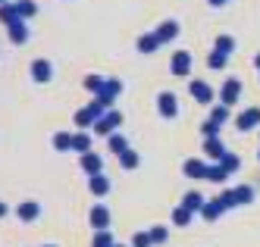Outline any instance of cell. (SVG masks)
Returning <instances> with one entry per match:
<instances>
[{"label": "cell", "mask_w": 260, "mask_h": 247, "mask_svg": "<svg viewBox=\"0 0 260 247\" xmlns=\"http://www.w3.org/2000/svg\"><path fill=\"white\" fill-rule=\"evenodd\" d=\"M213 4H222V0H213Z\"/></svg>", "instance_id": "15"}, {"label": "cell", "mask_w": 260, "mask_h": 247, "mask_svg": "<svg viewBox=\"0 0 260 247\" xmlns=\"http://www.w3.org/2000/svg\"><path fill=\"white\" fill-rule=\"evenodd\" d=\"M235 94H238V82H229V88H226V97H222V100H235Z\"/></svg>", "instance_id": "7"}, {"label": "cell", "mask_w": 260, "mask_h": 247, "mask_svg": "<svg viewBox=\"0 0 260 247\" xmlns=\"http://www.w3.org/2000/svg\"><path fill=\"white\" fill-rule=\"evenodd\" d=\"M31 69H35V79H38V82H44V79H50V63H44V60H38V63H35Z\"/></svg>", "instance_id": "2"}, {"label": "cell", "mask_w": 260, "mask_h": 247, "mask_svg": "<svg viewBox=\"0 0 260 247\" xmlns=\"http://www.w3.org/2000/svg\"><path fill=\"white\" fill-rule=\"evenodd\" d=\"M113 150H125V141L122 138H113Z\"/></svg>", "instance_id": "14"}, {"label": "cell", "mask_w": 260, "mask_h": 247, "mask_svg": "<svg viewBox=\"0 0 260 247\" xmlns=\"http://www.w3.org/2000/svg\"><path fill=\"white\" fill-rule=\"evenodd\" d=\"M173 66H176V69H179V75H182L185 69H188V53H179V56H176V63H173Z\"/></svg>", "instance_id": "5"}, {"label": "cell", "mask_w": 260, "mask_h": 247, "mask_svg": "<svg viewBox=\"0 0 260 247\" xmlns=\"http://www.w3.org/2000/svg\"><path fill=\"white\" fill-rule=\"evenodd\" d=\"M191 94H194L198 100H210V88L204 85V82H194V85H191Z\"/></svg>", "instance_id": "3"}, {"label": "cell", "mask_w": 260, "mask_h": 247, "mask_svg": "<svg viewBox=\"0 0 260 247\" xmlns=\"http://www.w3.org/2000/svg\"><path fill=\"white\" fill-rule=\"evenodd\" d=\"M157 44V38H141V50H154Z\"/></svg>", "instance_id": "9"}, {"label": "cell", "mask_w": 260, "mask_h": 247, "mask_svg": "<svg viewBox=\"0 0 260 247\" xmlns=\"http://www.w3.org/2000/svg\"><path fill=\"white\" fill-rule=\"evenodd\" d=\"M216 50H219V53H229V50H232V38H219V41H216Z\"/></svg>", "instance_id": "6"}, {"label": "cell", "mask_w": 260, "mask_h": 247, "mask_svg": "<svg viewBox=\"0 0 260 247\" xmlns=\"http://www.w3.org/2000/svg\"><path fill=\"white\" fill-rule=\"evenodd\" d=\"M94 225H107V213L104 210H94Z\"/></svg>", "instance_id": "10"}, {"label": "cell", "mask_w": 260, "mask_h": 247, "mask_svg": "<svg viewBox=\"0 0 260 247\" xmlns=\"http://www.w3.org/2000/svg\"><path fill=\"white\" fill-rule=\"evenodd\" d=\"M188 175H204V166L201 163H188Z\"/></svg>", "instance_id": "8"}, {"label": "cell", "mask_w": 260, "mask_h": 247, "mask_svg": "<svg viewBox=\"0 0 260 247\" xmlns=\"http://www.w3.org/2000/svg\"><path fill=\"white\" fill-rule=\"evenodd\" d=\"M160 107H163V116H173L176 113V100H173V94H160Z\"/></svg>", "instance_id": "4"}, {"label": "cell", "mask_w": 260, "mask_h": 247, "mask_svg": "<svg viewBox=\"0 0 260 247\" xmlns=\"http://www.w3.org/2000/svg\"><path fill=\"white\" fill-rule=\"evenodd\" d=\"M176 31H179V28H176V25H173V22H170V25H166V28H163V31H160V38H173V34H176Z\"/></svg>", "instance_id": "11"}, {"label": "cell", "mask_w": 260, "mask_h": 247, "mask_svg": "<svg viewBox=\"0 0 260 247\" xmlns=\"http://www.w3.org/2000/svg\"><path fill=\"white\" fill-rule=\"evenodd\" d=\"M260 119V110H251V113H241V119H238V128H254Z\"/></svg>", "instance_id": "1"}, {"label": "cell", "mask_w": 260, "mask_h": 247, "mask_svg": "<svg viewBox=\"0 0 260 247\" xmlns=\"http://www.w3.org/2000/svg\"><path fill=\"white\" fill-rule=\"evenodd\" d=\"M91 188H94V191H107V182L104 179H94V182H91Z\"/></svg>", "instance_id": "12"}, {"label": "cell", "mask_w": 260, "mask_h": 247, "mask_svg": "<svg viewBox=\"0 0 260 247\" xmlns=\"http://www.w3.org/2000/svg\"><path fill=\"white\" fill-rule=\"evenodd\" d=\"M85 166H88V169H101V160H98V157H88Z\"/></svg>", "instance_id": "13"}]
</instances>
